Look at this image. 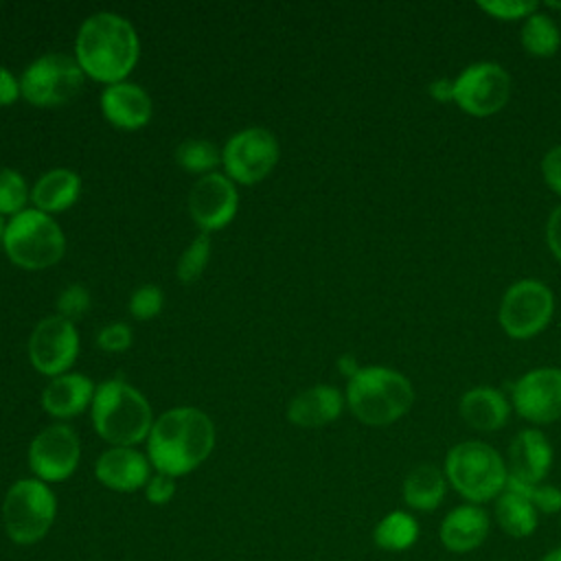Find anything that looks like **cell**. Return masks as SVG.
Masks as SVG:
<instances>
[{
  "label": "cell",
  "instance_id": "6da1fadb",
  "mask_svg": "<svg viewBox=\"0 0 561 561\" xmlns=\"http://www.w3.org/2000/svg\"><path fill=\"white\" fill-rule=\"evenodd\" d=\"M215 447V425L191 405L171 408L153 421L147 436L149 462L158 473L178 478L197 469Z\"/></svg>",
  "mask_w": 561,
  "mask_h": 561
},
{
  "label": "cell",
  "instance_id": "7a4b0ae2",
  "mask_svg": "<svg viewBox=\"0 0 561 561\" xmlns=\"http://www.w3.org/2000/svg\"><path fill=\"white\" fill-rule=\"evenodd\" d=\"M140 57V39L129 20L99 11L83 20L75 39V59L99 83H121Z\"/></svg>",
  "mask_w": 561,
  "mask_h": 561
},
{
  "label": "cell",
  "instance_id": "3957f363",
  "mask_svg": "<svg viewBox=\"0 0 561 561\" xmlns=\"http://www.w3.org/2000/svg\"><path fill=\"white\" fill-rule=\"evenodd\" d=\"M346 405L357 421L383 427L399 421L414 403L412 381L388 366H362L346 383Z\"/></svg>",
  "mask_w": 561,
  "mask_h": 561
},
{
  "label": "cell",
  "instance_id": "277c9868",
  "mask_svg": "<svg viewBox=\"0 0 561 561\" xmlns=\"http://www.w3.org/2000/svg\"><path fill=\"white\" fill-rule=\"evenodd\" d=\"M92 427L114 447H131L145 440L153 427L149 401L123 379H105L92 399Z\"/></svg>",
  "mask_w": 561,
  "mask_h": 561
},
{
  "label": "cell",
  "instance_id": "5b68a950",
  "mask_svg": "<svg viewBox=\"0 0 561 561\" xmlns=\"http://www.w3.org/2000/svg\"><path fill=\"white\" fill-rule=\"evenodd\" d=\"M447 484L469 504L497 500L508 482V467L502 454L482 440H462L445 456Z\"/></svg>",
  "mask_w": 561,
  "mask_h": 561
},
{
  "label": "cell",
  "instance_id": "8992f818",
  "mask_svg": "<svg viewBox=\"0 0 561 561\" xmlns=\"http://www.w3.org/2000/svg\"><path fill=\"white\" fill-rule=\"evenodd\" d=\"M2 248L13 265L22 270H44L64 256L66 237L50 215L26 208L9 219Z\"/></svg>",
  "mask_w": 561,
  "mask_h": 561
},
{
  "label": "cell",
  "instance_id": "52a82bcc",
  "mask_svg": "<svg viewBox=\"0 0 561 561\" xmlns=\"http://www.w3.org/2000/svg\"><path fill=\"white\" fill-rule=\"evenodd\" d=\"M57 500L46 482L22 478L13 482L2 502V524L11 541L20 546L37 543L55 522Z\"/></svg>",
  "mask_w": 561,
  "mask_h": 561
},
{
  "label": "cell",
  "instance_id": "ba28073f",
  "mask_svg": "<svg viewBox=\"0 0 561 561\" xmlns=\"http://www.w3.org/2000/svg\"><path fill=\"white\" fill-rule=\"evenodd\" d=\"M83 70L75 57L46 53L33 59L22 77L20 92L35 107H57L72 101L83 88Z\"/></svg>",
  "mask_w": 561,
  "mask_h": 561
},
{
  "label": "cell",
  "instance_id": "9c48e42d",
  "mask_svg": "<svg viewBox=\"0 0 561 561\" xmlns=\"http://www.w3.org/2000/svg\"><path fill=\"white\" fill-rule=\"evenodd\" d=\"M552 313L554 296L550 287L537 278H522L504 291L497 320L508 337L530 340L550 324Z\"/></svg>",
  "mask_w": 561,
  "mask_h": 561
},
{
  "label": "cell",
  "instance_id": "30bf717a",
  "mask_svg": "<svg viewBox=\"0 0 561 561\" xmlns=\"http://www.w3.org/2000/svg\"><path fill=\"white\" fill-rule=\"evenodd\" d=\"M511 75L495 61H476L454 79V103L469 116L497 114L511 99Z\"/></svg>",
  "mask_w": 561,
  "mask_h": 561
},
{
  "label": "cell",
  "instance_id": "8fae6325",
  "mask_svg": "<svg viewBox=\"0 0 561 561\" xmlns=\"http://www.w3.org/2000/svg\"><path fill=\"white\" fill-rule=\"evenodd\" d=\"M278 156V140L270 129L248 127L226 140L221 149V164L232 182L256 184L272 173Z\"/></svg>",
  "mask_w": 561,
  "mask_h": 561
},
{
  "label": "cell",
  "instance_id": "7c38bea8",
  "mask_svg": "<svg viewBox=\"0 0 561 561\" xmlns=\"http://www.w3.org/2000/svg\"><path fill=\"white\" fill-rule=\"evenodd\" d=\"M79 357V333L75 322L50 316L37 322L28 337V359L39 375L59 377Z\"/></svg>",
  "mask_w": 561,
  "mask_h": 561
},
{
  "label": "cell",
  "instance_id": "4fadbf2b",
  "mask_svg": "<svg viewBox=\"0 0 561 561\" xmlns=\"http://www.w3.org/2000/svg\"><path fill=\"white\" fill-rule=\"evenodd\" d=\"M511 403L517 414L535 425L561 419V368L541 366L511 383Z\"/></svg>",
  "mask_w": 561,
  "mask_h": 561
},
{
  "label": "cell",
  "instance_id": "5bb4252c",
  "mask_svg": "<svg viewBox=\"0 0 561 561\" xmlns=\"http://www.w3.org/2000/svg\"><path fill=\"white\" fill-rule=\"evenodd\" d=\"M81 458V443L70 425L55 423L44 427L28 445V467L42 482L70 478Z\"/></svg>",
  "mask_w": 561,
  "mask_h": 561
},
{
  "label": "cell",
  "instance_id": "9a60e30c",
  "mask_svg": "<svg viewBox=\"0 0 561 561\" xmlns=\"http://www.w3.org/2000/svg\"><path fill=\"white\" fill-rule=\"evenodd\" d=\"M239 208V195L234 182L224 173L202 175L188 193V213L195 226L210 234L226 228Z\"/></svg>",
  "mask_w": 561,
  "mask_h": 561
},
{
  "label": "cell",
  "instance_id": "2e32d148",
  "mask_svg": "<svg viewBox=\"0 0 561 561\" xmlns=\"http://www.w3.org/2000/svg\"><path fill=\"white\" fill-rule=\"evenodd\" d=\"M552 460L554 451L548 436L537 427H526L508 445V478L524 484H541L552 469Z\"/></svg>",
  "mask_w": 561,
  "mask_h": 561
},
{
  "label": "cell",
  "instance_id": "e0dca14e",
  "mask_svg": "<svg viewBox=\"0 0 561 561\" xmlns=\"http://www.w3.org/2000/svg\"><path fill=\"white\" fill-rule=\"evenodd\" d=\"M489 530V513L478 504L465 502L443 517L438 526V539L447 552L469 554L486 541Z\"/></svg>",
  "mask_w": 561,
  "mask_h": 561
},
{
  "label": "cell",
  "instance_id": "ac0fdd59",
  "mask_svg": "<svg viewBox=\"0 0 561 561\" xmlns=\"http://www.w3.org/2000/svg\"><path fill=\"white\" fill-rule=\"evenodd\" d=\"M101 112L114 127L136 131L151 121L153 105L151 96L138 83L121 81L101 92Z\"/></svg>",
  "mask_w": 561,
  "mask_h": 561
},
{
  "label": "cell",
  "instance_id": "d6986e66",
  "mask_svg": "<svg viewBox=\"0 0 561 561\" xmlns=\"http://www.w3.org/2000/svg\"><path fill=\"white\" fill-rule=\"evenodd\" d=\"M94 473L103 486L129 493L149 482V460L131 447H112L99 456Z\"/></svg>",
  "mask_w": 561,
  "mask_h": 561
},
{
  "label": "cell",
  "instance_id": "ffe728a7",
  "mask_svg": "<svg viewBox=\"0 0 561 561\" xmlns=\"http://www.w3.org/2000/svg\"><path fill=\"white\" fill-rule=\"evenodd\" d=\"M344 403L346 399L337 388L316 383L289 401L287 419L298 427H322L342 414Z\"/></svg>",
  "mask_w": 561,
  "mask_h": 561
},
{
  "label": "cell",
  "instance_id": "44dd1931",
  "mask_svg": "<svg viewBox=\"0 0 561 561\" xmlns=\"http://www.w3.org/2000/svg\"><path fill=\"white\" fill-rule=\"evenodd\" d=\"M94 383L81 373H64L53 377L42 392V408L55 419H70L92 405Z\"/></svg>",
  "mask_w": 561,
  "mask_h": 561
},
{
  "label": "cell",
  "instance_id": "7402d4cb",
  "mask_svg": "<svg viewBox=\"0 0 561 561\" xmlns=\"http://www.w3.org/2000/svg\"><path fill=\"white\" fill-rule=\"evenodd\" d=\"M458 412L471 430L495 432L506 425L511 416V403L497 388L476 386L460 397Z\"/></svg>",
  "mask_w": 561,
  "mask_h": 561
},
{
  "label": "cell",
  "instance_id": "603a6c76",
  "mask_svg": "<svg viewBox=\"0 0 561 561\" xmlns=\"http://www.w3.org/2000/svg\"><path fill=\"white\" fill-rule=\"evenodd\" d=\"M81 195V178L72 169H50L31 188V202L46 215L64 213Z\"/></svg>",
  "mask_w": 561,
  "mask_h": 561
},
{
  "label": "cell",
  "instance_id": "cb8c5ba5",
  "mask_svg": "<svg viewBox=\"0 0 561 561\" xmlns=\"http://www.w3.org/2000/svg\"><path fill=\"white\" fill-rule=\"evenodd\" d=\"M401 493H403V502L412 511L432 513L443 504L445 493H447L445 471L432 462L416 465L403 478Z\"/></svg>",
  "mask_w": 561,
  "mask_h": 561
},
{
  "label": "cell",
  "instance_id": "d4e9b609",
  "mask_svg": "<svg viewBox=\"0 0 561 561\" xmlns=\"http://www.w3.org/2000/svg\"><path fill=\"white\" fill-rule=\"evenodd\" d=\"M495 522L513 539H528L539 526V511L517 491L504 489L495 500Z\"/></svg>",
  "mask_w": 561,
  "mask_h": 561
},
{
  "label": "cell",
  "instance_id": "484cf974",
  "mask_svg": "<svg viewBox=\"0 0 561 561\" xmlns=\"http://www.w3.org/2000/svg\"><path fill=\"white\" fill-rule=\"evenodd\" d=\"M419 535H421V526L412 513L390 511L377 522L373 530V541L383 552H405L414 548V543L419 541Z\"/></svg>",
  "mask_w": 561,
  "mask_h": 561
},
{
  "label": "cell",
  "instance_id": "4316f807",
  "mask_svg": "<svg viewBox=\"0 0 561 561\" xmlns=\"http://www.w3.org/2000/svg\"><path fill=\"white\" fill-rule=\"evenodd\" d=\"M519 42L528 55L546 59L559 50L561 28L557 26V22L550 15L535 11L533 15H528L524 20L522 31H519Z\"/></svg>",
  "mask_w": 561,
  "mask_h": 561
},
{
  "label": "cell",
  "instance_id": "83f0119b",
  "mask_svg": "<svg viewBox=\"0 0 561 561\" xmlns=\"http://www.w3.org/2000/svg\"><path fill=\"white\" fill-rule=\"evenodd\" d=\"M175 162L188 173L208 175L221 162V153L210 140L186 138L175 149Z\"/></svg>",
  "mask_w": 561,
  "mask_h": 561
},
{
  "label": "cell",
  "instance_id": "f1b7e54d",
  "mask_svg": "<svg viewBox=\"0 0 561 561\" xmlns=\"http://www.w3.org/2000/svg\"><path fill=\"white\" fill-rule=\"evenodd\" d=\"M28 199L31 191L24 175L15 169H0V215L15 217L26 210Z\"/></svg>",
  "mask_w": 561,
  "mask_h": 561
},
{
  "label": "cell",
  "instance_id": "f546056e",
  "mask_svg": "<svg viewBox=\"0 0 561 561\" xmlns=\"http://www.w3.org/2000/svg\"><path fill=\"white\" fill-rule=\"evenodd\" d=\"M208 259H210V234L199 232L178 259V267H175L178 280L186 285L193 283L206 270Z\"/></svg>",
  "mask_w": 561,
  "mask_h": 561
},
{
  "label": "cell",
  "instance_id": "4dcf8cb0",
  "mask_svg": "<svg viewBox=\"0 0 561 561\" xmlns=\"http://www.w3.org/2000/svg\"><path fill=\"white\" fill-rule=\"evenodd\" d=\"M506 489L517 491L519 495H524L543 515L561 513V489L554 486V484H546V482H541V484H524V482H517V480L508 478Z\"/></svg>",
  "mask_w": 561,
  "mask_h": 561
},
{
  "label": "cell",
  "instance_id": "1f68e13d",
  "mask_svg": "<svg viewBox=\"0 0 561 561\" xmlns=\"http://www.w3.org/2000/svg\"><path fill=\"white\" fill-rule=\"evenodd\" d=\"M478 9H482L486 15L502 20V22H515L526 20L535 11H539V2L533 0H482L478 2Z\"/></svg>",
  "mask_w": 561,
  "mask_h": 561
},
{
  "label": "cell",
  "instance_id": "d6a6232c",
  "mask_svg": "<svg viewBox=\"0 0 561 561\" xmlns=\"http://www.w3.org/2000/svg\"><path fill=\"white\" fill-rule=\"evenodd\" d=\"M164 296L162 289L156 285H140L131 296H129V313L136 320H151L162 311Z\"/></svg>",
  "mask_w": 561,
  "mask_h": 561
},
{
  "label": "cell",
  "instance_id": "836d02e7",
  "mask_svg": "<svg viewBox=\"0 0 561 561\" xmlns=\"http://www.w3.org/2000/svg\"><path fill=\"white\" fill-rule=\"evenodd\" d=\"M55 307H57V316H61L70 322L81 320L90 309V291L83 285L72 283L57 296Z\"/></svg>",
  "mask_w": 561,
  "mask_h": 561
},
{
  "label": "cell",
  "instance_id": "e575fe53",
  "mask_svg": "<svg viewBox=\"0 0 561 561\" xmlns=\"http://www.w3.org/2000/svg\"><path fill=\"white\" fill-rule=\"evenodd\" d=\"M134 342V335H131V329L125 324V322H112V324H105L99 333H96V344L99 348L107 351V353H121V351H127Z\"/></svg>",
  "mask_w": 561,
  "mask_h": 561
},
{
  "label": "cell",
  "instance_id": "d590c367",
  "mask_svg": "<svg viewBox=\"0 0 561 561\" xmlns=\"http://www.w3.org/2000/svg\"><path fill=\"white\" fill-rule=\"evenodd\" d=\"M145 495L151 504H167L173 500L175 495V478L164 476V473H156L149 478V482L145 484Z\"/></svg>",
  "mask_w": 561,
  "mask_h": 561
},
{
  "label": "cell",
  "instance_id": "8d00e7d4",
  "mask_svg": "<svg viewBox=\"0 0 561 561\" xmlns=\"http://www.w3.org/2000/svg\"><path fill=\"white\" fill-rule=\"evenodd\" d=\"M543 182L561 197V145L552 147L541 160Z\"/></svg>",
  "mask_w": 561,
  "mask_h": 561
},
{
  "label": "cell",
  "instance_id": "74e56055",
  "mask_svg": "<svg viewBox=\"0 0 561 561\" xmlns=\"http://www.w3.org/2000/svg\"><path fill=\"white\" fill-rule=\"evenodd\" d=\"M546 243L552 256L561 263V204L552 208L548 224H546Z\"/></svg>",
  "mask_w": 561,
  "mask_h": 561
},
{
  "label": "cell",
  "instance_id": "f35d334b",
  "mask_svg": "<svg viewBox=\"0 0 561 561\" xmlns=\"http://www.w3.org/2000/svg\"><path fill=\"white\" fill-rule=\"evenodd\" d=\"M20 96V79H15L9 68L0 66V107L15 103Z\"/></svg>",
  "mask_w": 561,
  "mask_h": 561
},
{
  "label": "cell",
  "instance_id": "ab89813d",
  "mask_svg": "<svg viewBox=\"0 0 561 561\" xmlns=\"http://www.w3.org/2000/svg\"><path fill=\"white\" fill-rule=\"evenodd\" d=\"M427 92L434 101H440V103H451L454 101V79H447V77H440V79H434L430 85H427Z\"/></svg>",
  "mask_w": 561,
  "mask_h": 561
},
{
  "label": "cell",
  "instance_id": "60d3db41",
  "mask_svg": "<svg viewBox=\"0 0 561 561\" xmlns=\"http://www.w3.org/2000/svg\"><path fill=\"white\" fill-rule=\"evenodd\" d=\"M337 366H340V373H342L344 377H348V379L355 377V375L359 373V368H362V366L357 364V359H355L353 355H348V353L337 359Z\"/></svg>",
  "mask_w": 561,
  "mask_h": 561
},
{
  "label": "cell",
  "instance_id": "b9f144b4",
  "mask_svg": "<svg viewBox=\"0 0 561 561\" xmlns=\"http://www.w3.org/2000/svg\"><path fill=\"white\" fill-rule=\"evenodd\" d=\"M539 561H561V546H557V548L548 550Z\"/></svg>",
  "mask_w": 561,
  "mask_h": 561
},
{
  "label": "cell",
  "instance_id": "7bdbcfd3",
  "mask_svg": "<svg viewBox=\"0 0 561 561\" xmlns=\"http://www.w3.org/2000/svg\"><path fill=\"white\" fill-rule=\"evenodd\" d=\"M4 228H7V224L2 221V215H0V245H2V239H4Z\"/></svg>",
  "mask_w": 561,
  "mask_h": 561
},
{
  "label": "cell",
  "instance_id": "ee69618b",
  "mask_svg": "<svg viewBox=\"0 0 561 561\" xmlns=\"http://www.w3.org/2000/svg\"><path fill=\"white\" fill-rule=\"evenodd\" d=\"M546 7H550V9H561V2H546Z\"/></svg>",
  "mask_w": 561,
  "mask_h": 561
}]
</instances>
